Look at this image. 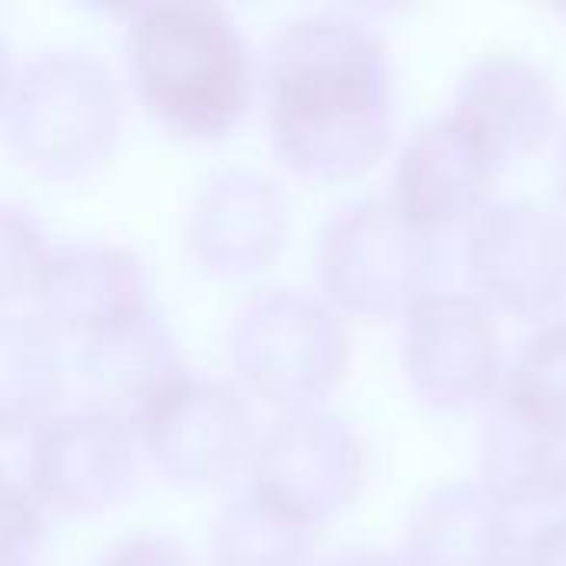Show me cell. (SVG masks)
<instances>
[{
    "label": "cell",
    "instance_id": "10",
    "mask_svg": "<svg viewBox=\"0 0 566 566\" xmlns=\"http://www.w3.org/2000/svg\"><path fill=\"white\" fill-rule=\"evenodd\" d=\"M136 484V434L116 415L83 405L50 415L30 448V491L60 514L116 507Z\"/></svg>",
    "mask_w": 566,
    "mask_h": 566
},
{
    "label": "cell",
    "instance_id": "14",
    "mask_svg": "<svg viewBox=\"0 0 566 566\" xmlns=\"http://www.w3.org/2000/svg\"><path fill=\"white\" fill-rule=\"evenodd\" d=\"M76 371L93 398L90 405L116 415L136 434V424L189 375V365L169 325L149 308L80 338Z\"/></svg>",
    "mask_w": 566,
    "mask_h": 566
},
{
    "label": "cell",
    "instance_id": "5",
    "mask_svg": "<svg viewBox=\"0 0 566 566\" xmlns=\"http://www.w3.org/2000/svg\"><path fill=\"white\" fill-rule=\"evenodd\" d=\"M315 262L328 305L375 318L431 292L441 245L395 199H361L325 222Z\"/></svg>",
    "mask_w": 566,
    "mask_h": 566
},
{
    "label": "cell",
    "instance_id": "3",
    "mask_svg": "<svg viewBox=\"0 0 566 566\" xmlns=\"http://www.w3.org/2000/svg\"><path fill=\"white\" fill-rule=\"evenodd\" d=\"M0 119L27 169L73 179L109 159L123 133V90L96 53L53 46L13 70Z\"/></svg>",
    "mask_w": 566,
    "mask_h": 566
},
{
    "label": "cell",
    "instance_id": "17",
    "mask_svg": "<svg viewBox=\"0 0 566 566\" xmlns=\"http://www.w3.org/2000/svg\"><path fill=\"white\" fill-rule=\"evenodd\" d=\"M484 484L511 507L566 501V431L541 424L497 398L484 431Z\"/></svg>",
    "mask_w": 566,
    "mask_h": 566
},
{
    "label": "cell",
    "instance_id": "25",
    "mask_svg": "<svg viewBox=\"0 0 566 566\" xmlns=\"http://www.w3.org/2000/svg\"><path fill=\"white\" fill-rule=\"evenodd\" d=\"M322 566H405L401 560L381 554V551H371V547H348V551H338L335 557H328Z\"/></svg>",
    "mask_w": 566,
    "mask_h": 566
},
{
    "label": "cell",
    "instance_id": "16",
    "mask_svg": "<svg viewBox=\"0 0 566 566\" xmlns=\"http://www.w3.org/2000/svg\"><path fill=\"white\" fill-rule=\"evenodd\" d=\"M527 537L488 484H448L411 517L405 566H521Z\"/></svg>",
    "mask_w": 566,
    "mask_h": 566
},
{
    "label": "cell",
    "instance_id": "8",
    "mask_svg": "<svg viewBox=\"0 0 566 566\" xmlns=\"http://www.w3.org/2000/svg\"><path fill=\"white\" fill-rule=\"evenodd\" d=\"M464 262L478 298L517 318H547L566 302V222L541 202L484 206Z\"/></svg>",
    "mask_w": 566,
    "mask_h": 566
},
{
    "label": "cell",
    "instance_id": "27",
    "mask_svg": "<svg viewBox=\"0 0 566 566\" xmlns=\"http://www.w3.org/2000/svg\"><path fill=\"white\" fill-rule=\"evenodd\" d=\"M554 176H557V189H560V196H564V202H566V129H564V136H560V146H557Z\"/></svg>",
    "mask_w": 566,
    "mask_h": 566
},
{
    "label": "cell",
    "instance_id": "15",
    "mask_svg": "<svg viewBox=\"0 0 566 566\" xmlns=\"http://www.w3.org/2000/svg\"><path fill=\"white\" fill-rule=\"evenodd\" d=\"M451 113L507 166L541 149L557 129V90L537 63L514 53H488L461 76Z\"/></svg>",
    "mask_w": 566,
    "mask_h": 566
},
{
    "label": "cell",
    "instance_id": "6",
    "mask_svg": "<svg viewBox=\"0 0 566 566\" xmlns=\"http://www.w3.org/2000/svg\"><path fill=\"white\" fill-rule=\"evenodd\" d=\"M149 461L179 488H222L255 454L245 395L222 378L186 375L136 424Z\"/></svg>",
    "mask_w": 566,
    "mask_h": 566
},
{
    "label": "cell",
    "instance_id": "24",
    "mask_svg": "<svg viewBox=\"0 0 566 566\" xmlns=\"http://www.w3.org/2000/svg\"><path fill=\"white\" fill-rule=\"evenodd\" d=\"M521 566H566V517L527 537Z\"/></svg>",
    "mask_w": 566,
    "mask_h": 566
},
{
    "label": "cell",
    "instance_id": "11",
    "mask_svg": "<svg viewBox=\"0 0 566 566\" xmlns=\"http://www.w3.org/2000/svg\"><path fill=\"white\" fill-rule=\"evenodd\" d=\"M289 226V196L272 176L226 166L199 182L186 216V242L209 275L245 279L282 252Z\"/></svg>",
    "mask_w": 566,
    "mask_h": 566
},
{
    "label": "cell",
    "instance_id": "7",
    "mask_svg": "<svg viewBox=\"0 0 566 566\" xmlns=\"http://www.w3.org/2000/svg\"><path fill=\"white\" fill-rule=\"evenodd\" d=\"M365 464V444L348 421L318 408H298L275 418L255 441L249 488L315 527L355 501Z\"/></svg>",
    "mask_w": 566,
    "mask_h": 566
},
{
    "label": "cell",
    "instance_id": "1",
    "mask_svg": "<svg viewBox=\"0 0 566 566\" xmlns=\"http://www.w3.org/2000/svg\"><path fill=\"white\" fill-rule=\"evenodd\" d=\"M275 156L305 179H352L395 136V73L381 33L348 10L285 20L262 63Z\"/></svg>",
    "mask_w": 566,
    "mask_h": 566
},
{
    "label": "cell",
    "instance_id": "13",
    "mask_svg": "<svg viewBox=\"0 0 566 566\" xmlns=\"http://www.w3.org/2000/svg\"><path fill=\"white\" fill-rule=\"evenodd\" d=\"M33 298L40 318L60 335L90 338L153 308L143 259L119 242L80 239L46 249Z\"/></svg>",
    "mask_w": 566,
    "mask_h": 566
},
{
    "label": "cell",
    "instance_id": "22",
    "mask_svg": "<svg viewBox=\"0 0 566 566\" xmlns=\"http://www.w3.org/2000/svg\"><path fill=\"white\" fill-rule=\"evenodd\" d=\"M43 541V504L0 468V566H27Z\"/></svg>",
    "mask_w": 566,
    "mask_h": 566
},
{
    "label": "cell",
    "instance_id": "26",
    "mask_svg": "<svg viewBox=\"0 0 566 566\" xmlns=\"http://www.w3.org/2000/svg\"><path fill=\"white\" fill-rule=\"evenodd\" d=\"M10 76H13V70H10V53H7V40H3V33H0V106H3Z\"/></svg>",
    "mask_w": 566,
    "mask_h": 566
},
{
    "label": "cell",
    "instance_id": "2",
    "mask_svg": "<svg viewBox=\"0 0 566 566\" xmlns=\"http://www.w3.org/2000/svg\"><path fill=\"white\" fill-rule=\"evenodd\" d=\"M126 70L156 123L186 139L232 133L255 93V56L235 17L206 0L129 10Z\"/></svg>",
    "mask_w": 566,
    "mask_h": 566
},
{
    "label": "cell",
    "instance_id": "23",
    "mask_svg": "<svg viewBox=\"0 0 566 566\" xmlns=\"http://www.w3.org/2000/svg\"><path fill=\"white\" fill-rule=\"evenodd\" d=\"M96 566H196L189 551L166 534H129L109 544Z\"/></svg>",
    "mask_w": 566,
    "mask_h": 566
},
{
    "label": "cell",
    "instance_id": "18",
    "mask_svg": "<svg viewBox=\"0 0 566 566\" xmlns=\"http://www.w3.org/2000/svg\"><path fill=\"white\" fill-rule=\"evenodd\" d=\"M66 388L60 335L23 312H0V438L40 428Z\"/></svg>",
    "mask_w": 566,
    "mask_h": 566
},
{
    "label": "cell",
    "instance_id": "9",
    "mask_svg": "<svg viewBox=\"0 0 566 566\" xmlns=\"http://www.w3.org/2000/svg\"><path fill=\"white\" fill-rule=\"evenodd\" d=\"M401 358L411 388L428 405L471 408L494 395L504 371L494 312L478 295L428 292L405 315Z\"/></svg>",
    "mask_w": 566,
    "mask_h": 566
},
{
    "label": "cell",
    "instance_id": "21",
    "mask_svg": "<svg viewBox=\"0 0 566 566\" xmlns=\"http://www.w3.org/2000/svg\"><path fill=\"white\" fill-rule=\"evenodd\" d=\"M46 249L33 212L20 202L0 199V305L33 292Z\"/></svg>",
    "mask_w": 566,
    "mask_h": 566
},
{
    "label": "cell",
    "instance_id": "20",
    "mask_svg": "<svg viewBox=\"0 0 566 566\" xmlns=\"http://www.w3.org/2000/svg\"><path fill=\"white\" fill-rule=\"evenodd\" d=\"M501 401L566 431V322L544 325L517 355Z\"/></svg>",
    "mask_w": 566,
    "mask_h": 566
},
{
    "label": "cell",
    "instance_id": "4",
    "mask_svg": "<svg viewBox=\"0 0 566 566\" xmlns=\"http://www.w3.org/2000/svg\"><path fill=\"white\" fill-rule=\"evenodd\" d=\"M229 361L265 401L312 408L348 371L352 342L338 312L302 289L252 292L229 322Z\"/></svg>",
    "mask_w": 566,
    "mask_h": 566
},
{
    "label": "cell",
    "instance_id": "19",
    "mask_svg": "<svg viewBox=\"0 0 566 566\" xmlns=\"http://www.w3.org/2000/svg\"><path fill=\"white\" fill-rule=\"evenodd\" d=\"M212 560L216 566H312L315 527L249 488L216 514Z\"/></svg>",
    "mask_w": 566,
    "mask_h": 566
},
{
    "label": "cell",
    "instance_id": "12",
    "mask_svg": "<svg viewBox=\"0 0 566 566\" xmlns=\"http://www.w3.org/2000/svg\"><path fill=\"white\" fill-rule=\"evenodd\" d=\"M504 163L454 113L421 123L401 146L395 166V202L428 232L474 219Z\"/></svg>",
    "mask_w": 566,
    "mask_h": 566
}]
</instances>
